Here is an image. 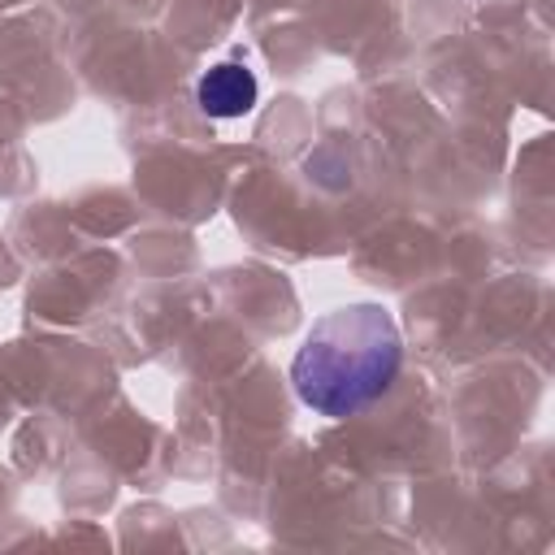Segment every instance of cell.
Returning <instances> with one entry per match:
<instances>
[{
    "mask_svg": "<svg viewBox=\"0 0 555 555\" xmlns=\"http://www.w3.org/2000/svg\"><path fill=\"white\" fill-rule=\"evenodd\" d=\"M256 95H260L256 74L247 65H234V61L212 65L195 87V100L208 117H243L256 104Z\"/></svg>",
    "mask_w": 555,
    "mask_h": 555,
    "instance_id": "obj_2",
    "label": "cell"
},
{
    "mask_svg": "<svg viewBox=\"0 0 555 555\" xmlns=\"http://www.w3.org/2000/svg\"><path fill=\"white\" fill-rule=\"evenodd\" d=\"M403 364V338L382 304L325 312L295 351V395L321 416H351L382 399Z\"/></svg>",
    "mask_w": 555,
    "mask_h": 555,
    "instance_id": "obj_1",
    "label": "cell"
}]
</instances>
